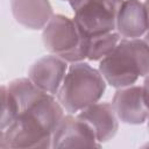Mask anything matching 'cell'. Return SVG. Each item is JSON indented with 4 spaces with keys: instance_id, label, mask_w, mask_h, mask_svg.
Returning a JSON list of instances; mask_svg holds the SVG:
<instances>
[{
    "instance_id": "3",
    "label": "cell",
    "mask_w": 149,
    "mask_h": 149,
    "mask_svg": "<svg viewBox=\"0 0 149 149\" xmlns=\"http://www.w3.org/2000/svg\"><path fill=\"white\" fill-rule=\"evenodd\" d=\"M7 87L15 99L17 115H23L36 121L52 135L64 115V109L54 98L55 95L40 90L28 77L14 79Z\"/></svg>"
},
{
    "instance_id": "6",
    "label": "cell",
    "mask_w": 149,
    "mask_h": 149,
    "mask_svg": "<svg viewBox=\"0 0 149 149\" xmlns=\"http://www.w3.org/2000/svg\"><path fill=\"white\" fill-rule=\"evenodd\" d=\"M111 105L119 121L127 125H143L148 119L147 81L143 85L116 88Z\"/></svg>"
},
{
    "instance_id": "11",
    "label": "cell",
    "mask_w": 149,
    "mask_h": 149,
    "mask_svg": "<svg viewBox=\"0 0 149 149\" xmlns=\"http://www.w3.org/2000/svg\"><path fill=\"white\" fill-rule=\"evenodd\" d=\"M148 29L147 5L140 0H123L116 14L115 31L123 38H140Z\"/></svg>"
},
{
    "instance_id": "15",
    "label": "cell",
    "mask_w": 149,
    "mask_h": 149,
    "mask_svg": "<svg viewBox=\"0 0 149 149\" xmlns=\"http://www.w3.org/2000/svg\"><path fill=\"white\" fill-rule=\"evenodd\" d=\"M2 139H3V130L0 129V144H1V142H2Z\"/></svg>"
},
{
    "instance_id": "1",
    "label": "cell",
    "mask_w": 149,
    "mask_h": 149,
    "mask_svg": "<svg viewBox=\"0 0 149 149\" xmlns=\"http://www.w3.org/2000/svg\"><path fill=\"white\" fill-rule=\"evenodd\" d=\"M99 72L106 84L114 88L134 85L149 70L147 40L120 38L115 48L99 61Z\"/></svg>"
},
{
    "instance_id": "9",
    "label": "cell",
    "mask_w": 149,
    "mask_h": 149,
    "mask_svg": "<svg viewBox=\"0 0 149 149\" xmlns=\"http://www.w3.org/2000/svg\"><path fill=\"white\" fill-rule=\"evenodd\" d=\"M68 66V62L50 54L38 58L29 68L28 78L43 92L56 95Z\"/></svg>"
},
{
    "instance_id": "16",
    "label": "cell",
    "mask_w": 149,
    "mask_h": 149,
    "mask_svg": "<svg viewBox=\"0 0 149 149\" xmlns=\"http://www.w3.org/2000/svg\"><path fill=\"white\" fill-rule=\"evenodd\" d=\"M62 1H69V0H62Z\"/></svg>"
},
{
    "instance_id": "2",
    "label": "cell",
    "mask_w": 149,
    "mask_h": 149,
    "mask_svg": "<svg viewBox=\"0 0 149 149\" xmlns=\"http://www.w3.org/2000/svg\"><path fill=\"white\" fill-rule=\"evenodd\" d=\"M106 90V81L98 69L81 61L68 66L56 93L57 101L69 114H77L99 101Z\"/></svg>"
},
{
    "instance_id": "7",
    "label": "cell",
    "mask_w": 149,
    "mask_h": 149,
    "mask_svg": "<svg viewBox=\"0 0 149 149\" xmlns=\"http://www.w3.org/2000/svg\"><path fill=\"white\" fill-rule=\"evenodd\" d=\"M0 148H51V134L34 120L17 115L3 130Z\"/></svg>"
},
{
    "instance_id": "8",
    "label": "cell",
    "mask_w": 149,
    "mask_h": 149,
    "mask_svg": "<svg viewBox=\"0 0 149 149\" xmlns=\"http://www.w3.org/2000/svg\"><path fill=\"white\" fill-rule=\"evenodd\" d=\"M92 128L76 114H64L51 135V148L100 147Z\"/></svg>"
},
{
    "instance_id": "13",
    "label": "cell",
    "mask_w": 149,
    "mask_h": 149,
    "mask_svg": "<svg viewBox=\"0 0 149 149\" xmlns=\"http://www.w3.org/2000/svg\"><path fill=\"white\" fill-rule=\"evenodd\" d=\"M121 36L114 30L102 35L86 37V59L100 61L118 44Z\"/></svg>"
},
{
    "instance_id": "12",
    "label": "cell",
    "mask_w": 149,
    "mask_h": 149,
    "mask_svg": "<svg viewBox=\"0 0 149 149\" xmlns=\"http://www.w3.org/2000/svg\"><path fill=\"white\" fill-rule=\"evenodd\" d=\"M12 14L27 29L41 30L54 15L49 0H10Z\"/></svg>"
},
{
    "instance_id": "10",
    "label": "cell",
    "mask_w": 149,
    "mask_h": 149,
    "mask_svg": "<svg viewBox=\"0 0 149 149\" xmlns=\"http://www.w3.org/2000/svg\"><path fill=\"white\" fill-rule=\"evenodd\" d=\"M93 130L97 141L101 144L114 137L119 129V119L107 101L94 102L76 114Z\"/></svg>"
},
{
    "instance_id": "5",
    "label": "cell",
    "mask_w": 149,
    "mask_h": 149,
    "mask_svg": "<svg viewBox=\"0 0 149 149\" xmlns=\"http://www.w3.org/2000/svg\"><path fill=\"white\" fill-rule=\"evenodd\" d=\"M123 0H69L72 19L86 36H97L115 30L116 14Z\"/></svg>"
},
{
    "instance_id": "4",
    "label": "cell",
    "mask_w": 149,
    "mask_h": 149,
    "mask_svg": "<svg viewBox=\"0 0 149 149\" xmlns=\"http://www.w3.org/2000/svg\"><path fill=\"white\" fill-rule=\"evenodd\" d=\"M42 40L45 49L68 63L86 59V36L74 21L63 14H54L42 29Z\"/></svg>"
},
{
    "instance_id": "14",
    "label": "cell",
    "mask_w": 149,
    "mask_h": 149,
    "mask_svg": "<svg viewBox=\"0 0 149 149\" xmlns=\"http://www.w3.org/2000/svg\"><path fill=\"white\" fill-rule=\"evenodd\" d=\"M17 116L15 99L7 86L0 85V129L5 130Z\"/></svg>"
}]
</instances>
